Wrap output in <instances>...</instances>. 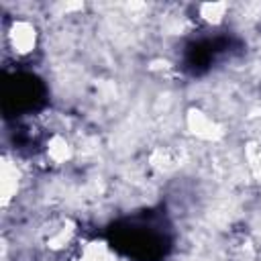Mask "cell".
Listing matches in <instances>:
<instances>
[{"label": "cell", "mask_w": 261, "mask_h": 261, "mask_svg": "<svg viewBox=\"0 0 261 261\" xmlns=\"http://www.w3.org/2000/svg\"><path fill=\"white\" fill-rule=\"evenodd\" d=\"M6 45H10L16 55L31 53L37 45V31H35L33 22H29L24 18L14 20L10 31L6 33Z\"/></svg>", "instance_id": "1"}, {"label": "cell", "mask_w": 261, "mask_h": 261, "mask_svg": "<svg viewBox=\"0 0 261 261\" xmlns=\"http://www.w3.org/2000/svg\"><path fill=\"white\" fill-rule=\"evenodd\" d=\"M226 10H228L226 4H200V6H198L200 18H202L204 22H210V24L222 22L224 16H226Z\"/></svg>", "instance_id": "2"}]
</instances>
